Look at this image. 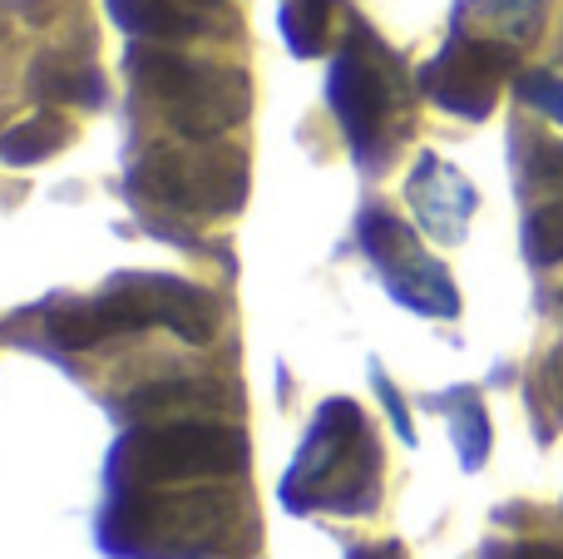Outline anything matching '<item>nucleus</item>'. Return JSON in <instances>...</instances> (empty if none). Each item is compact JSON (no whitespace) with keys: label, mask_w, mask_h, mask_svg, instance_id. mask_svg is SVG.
I'll return each instance as SVG.
<instances>
[{"label":"nucleus","mask_w":563,"mask_h":559,"mask_svg":"<svg viewBox=\"0 0 563 559\" xmlns=\"http://www.w3.org/2000/svg\"><path fill=\"white\" fill-rule=\"evenodd\" d=\"M282 501L291 511H371L376 501V446L351 402H327L297 451Z\"/></svg>","instance_id":"obj_1"},{"label":"nucleus","mask_w":563,"mask_h":559,"mask_svg":"<svg viewBox=\"0 0 563 559\" xmlns=\"http://www.w3.org/2000/svg\"><path fill=\"white\" fill-rule=\"evenodd\" d=\"M129 65H134L139 89H148L164 105V114L184 139H218L247 119L253 89L243 69L203 65V59L168 55V50H139Z\"/></svg>","instance_id":"obj_2"},{"label":"nucleus","mask_w":563,"mask_h":559,"mask_svg":"<svg viewBox=\"0 0 563 559\" xmlns=\"http://www.w3.org/2000/svg\"><path fill=\"white\" fill-rule=\"evenodd\" d=\"M233 530V501L223 491L164 495V501H119L104 520V545L139 559H198L223 550Z\"/></svg>","instance_id":"obj_3"},{"label":"nucleus","mask_w":563,"mask_h":559,"mask_svg":"<svg viewBox=\"0 0 563 559\" xmlns=\"http://www.w3.org/2000/svg\"><path fill=\"white\" fill-rule=\"evenodd\" d=\"M247 456L243 436L208 421H168L158 431H134L114 451V485H168L188 475L238 471Z\"/></svg>","instance_id":"obj_4"},{"label":"nucleus","mask_w":563,"mask_h":559,"mask_svg":"<svg viewBox=\"0 0 563 559\" xmlns=\"http://www.w3.org/2000/svg\"><path fill=\"white\" fill-rule=\"evenodd\" d=\"M134 184L154 204L178 208V213H233L247 194V164L238 149L188 139V149H154L139 164Z\"/></svg>","instance_id":"obj_5"},{"label":"nucleus","mask_w":563,"mask_h":559,"mask_svg":"<svg viewBox=\"0 0 563 559\" xmlns=\"http://www.w3.org/2000/svg\"><path fill=\"white\" fill-rule=\"evenodd\" d=\"M95 307L109 322V332L174 327L188 342H208V337L218 332V303L203 287L174 283V277H119Z\"/></svg>","instance_id":"obj_6"},{"label":"nucleus","mask_w":563,"mask_h":559,"mask_svg":"<svg viewBox=\"0 0 563 559\" xmlns=\"http://www.w3.org/2000/svg\"><path fill=\"white\" fill-rule=\"evenodd\" d=\"M361 243H366V253L376 257V267L386 273V287L406 307L430 313V317L460 313V297H455V287H450L445 267L420 253L416 233H410L406 223H396L390 213H366L361 218Z\"/></svg>","instance_id":"obj_7"},{"label":"nucleus","mask_w":563,"mask_h":559,"mask_svg":"<svg viewBox=\"0 0 563 559\" xmlns=\"http://www.w3.org/2000/svg\"><path fill=\"white\" fill-rule=\"evenodd\" d=\"M505 65H509V50L485 45V40H455V45L426 69L420 85L445 109L479 119L495 105V85H499V75H505Z\"/></svg>","instance_id":"obj_8"},{"label":"nucleus","mask_w":563,"mask_h":559,"mask_svg":"<svg viewBox=\"0 0 563 559\" xmlns=\"http://www.w3.org/2000/svg\"><path fill=\"white\" fill-rule=\"evenodd\" d=\"M331 105H336V119L346 129V139L356 144V154L366 158L376 149L386 109H390V85L376 59L366 55V45H351L336 59V69H331Z\"/></svg>","instance_id":"obj_9"},{"label":"nucleus","mask_w":563,"mask_h":559,"mask_svg":"<svg viewBox=\"0 0 563 559\" xmlns=\"http://www.w3.org/2000/svg\"><path fill=\"white\" fill-rule=\"evenodd\" d=\"M406 194H410V204H416L426 233L440 238V243H455V238L465 233L470 213H475V188H470L450 164H440L435 154H426L416 164Z\"/></svg>","instance_id":"obj_10"},{"label":"nucleus","mask_w":563,"mask_h":559,"mask_svg":"<svg viewBox=\"0 0 563 559\" xmlns=\"http://www.w3.org/2000/svg\"><path fill=\"white\" fill-rule=\"evenodd\" d=\"M213 6L218 0H109L114 20L134 35H198Z\"/></svg>","instance_id":"obj_11"},{"label":"nucleus","mask_w":563,"mask_h":559,"mask_svg":"<svg viewBox=\"0 0 563 559\" xmlns=\"http://www.w3.org/2000/svg\"><path fill=\"white\" fill-rule=\"evenodd\" d=\"M69 139V124L59 114H35V119H25V124H15V129H5L0 134V158L5 164H15V168H25V164H40V158H49L59 144Z\"/></svg>","instance_id":"obj_12"},{"label":"nucleus","mask_w":563,"mask_h":559,"mask_svg":"<svg viewBox=\"0 0 563 559\" xmlns=\"http://www.w3.org/2000/svg\"><path fill=\"white\" fill-rule=\"evenodd\" d=\"M450 416H455V446H460V461H465V471H479L489 456V421H485V406L475 402V392H455L450 402Z\"/></svg>","instance_id":"obj_13"},{"label":"nucleus","mask_w":563,"mask_h":559,"mask_svg":"<svg viewBox=\"0 0 563 559\" xmlns=\"http://www.w3.org/2000/svg\"><path fill=\"white\" fill-rule=\"evenodd\" d=\"M331 25V0H287L282 6V30H287L297 55H321Z\"/></svg>","instance_id":"obj_14"},{"label":"nucleus","mask_w":563,"mask_h":559,"mask_svg":"<svg viewBox=\"0 0 563 559\" xmlns=\"http://www.w3.org/2000/svg\"><path fill=\"white\" fill-rule=\"evenodd\" d=\"M49 337H55L59 347H69V352H85V347L104 342V337H114V332H109V322L99 317V307L85 303V307H65V313L49 317Z\"/></svg>","instance_id":"obj_15"},{"label":"nucleus","mask_w":563,"mask_h":559,"mask_svg":"<svg viewBox=\"0 0 563 559\" xmlns=\"http://www.w3.org/2000/svg\"><path fill=\"white\" fill-rule=\"evenodd\" d=\"M525 243H529V257H534V263H559L563 257V204H549L529 218Z\"/></svg>","instance_id":"obj_16"},{"label":"nucleus","mask_w":563,"mask_h":559,"mask_svg":"<svg viewBox=\"0 0 563 559\" xmlns=\"http://www.w3.org/2000/svg\"><path fill=\"white\" fill-rule=\"evenodd\" d=\"M35 89L40 99H85V105H95L99 99V79L89 75V69H65V75H35Z\"/></svg>","instance_id":"obj_17"},{"label":"nucleus","mask_w":563,"mask_h":559,"mask_svg":"<svg viewBox=\"0 0 563 559\" xmlns=\"http://www.w3.org/2000/svg\"><path fill=\"white\" fill-rule=\"evenodd\" d=\"M519 95H525L534 109H544L549 119H559V124H563V79H554V75H525V79H519Z\"/></svg>","instance_id":"obj_18"},{"label":"nucleus","mask_w":563,"mask_h":559,"mask_svg":"<svg viewBox=\"0 0 563 559\" xmlns=\"http://www.w3.org/2000/svg\"><path fill=\"white\" fill-rule=\"evenodd\" d=\"M376 386H380V402H386V406H390V421H396V436H400V441H406V446H410V441H416V431H410V416H406V406H400L396 386H390V382H386V376H380V382H376Z\"/></svg>","instance_id":"obj_19"},{"label":"nucleus","mask_w":563,"mask_h":559,"mask_svg":"<svg viewBox=\"0 0 563 559\" xmlns=\"http://www.w3.org/2000/svg\"><path fill=\"white\" fill-rule=\"evenodd\" d=\"M539 174H544L549 184H563V149H544V154H539Z\"/></svg>","instance_id":"obj_20"},{"label":"nucleus","mask_w":563,"mask_h":559,"mask_svg":"<svg viewBox=\"0 0 563 559\" xmlns=\"http://www.w3.org/2000/svg\"><path fill=\"white\" fill-rule=\"evenodd\" d=\"M346 559H406V555H400V545H356Z\"/></svg>","instance_id":"obj_21"}]
</instances>
